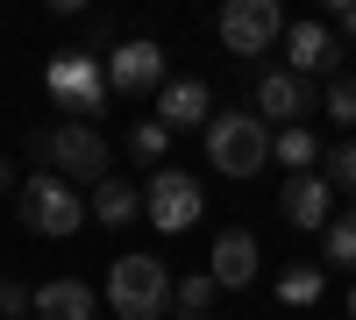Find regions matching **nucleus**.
Instances as JSON below:
<instances>
[{
	"mask_svg": "<svg viewBox=\"0 0 356 320\" xmlns=\"http://www.w3.org/2000/svg\"><path fill=\"white\" fill-rule=\"evenodd\" d=\"M207 164H214L221 178H257V171L271 164V128H264V114L214 107V121H207Z\"/></svg>",
	"mask_w": 356,
	"mask_h": 320,
	"instance_id": "1",
	"label": "nucleus"
},
{
	"mask_svg": "<svg viewBox=\"0 0 356 320\" xmlns=\"http://www.w3.org/2000/svg\"><path fill=\"white\" fill-rule=\"evenodd\" d=\"M107 306H114V320H164L171 313V271L157 256H114Z\"/></svg>",
	"mask_w": 356,
	"mask_h": 320,
	"instance_id": "2",
	"label": "nucleus"
},
{
	"mask_svg": "<svg viewBox=\"0 0 356 320\" xmlns=\"http://www.w3.org/2000/svg\"><path fill=\"white\" fill-rule=\"evenodd\" d=\"M15 207H22V228H36V235H50V242H65V235L86 228V199H79V185L57 178V171H29L22 192H15Z\"/></svg>",
	"mask_w": 356,
	"mask_h": 320,
	"instance_id": "3",
	"label": "nucleus"
},
{
	"mask_svg": "<svg viewBox=\"0 0 356 320\" xmlns=\"http://www.w3.org/2000/svg\"><path fill=\"white\" fill-rule=\"evenodd\" d=\"M36 157H50L65 185H100V178H114V171H107L114 150H107V135H100L93 121H57L50 135H36Z\"/></svg>",
	"mask_w": 356,
	"mask_h": 320,
	"instance_id": "4",
	"label": "nucleus"
},
{
	"mask_svg": "<svg viewBox=\"0 0 356 320\" xmlns=\"http://www.w3.org/2000/svg\"><path fill=\"white\" fill-rule=\"evenodd\" d=\"M214 36H221L228 57H264L285 36V15H278V0H228L221 22H214Z\"/></svg>",
	"mask_w": 356,
	"mask_h": 320,
	"instance_id": "5",
	"label": "nucleus"
},
{
	"mask_svg": "<svg viewBox=\"0 0 356 320\" xmlns=\"http://www.w3.org/2000/svg\"><path fill=\"white\" fill-rule=\"evenodd\" d=\"M200 207H207V192H200L193 171H150V185H143V214H150L164 235L200 228Z\"/></svg>",
	"mask_w": 356,
	"mask_h": 320,
	"instance_id": "6",
	"label": "nucleus"
},
{
	"mask_svg": "<svg viewBox=\"0 0 356 320\" xmlns=\"http://www.w3.org/2000/svg\"><path fill=\"white\" fill-rule=\"evenodd\" d=\"M43 85H50V100L65 107L72 121L100 114V57H93V50H57L50 71H43Z\"/></svg>",
	"mask_w": 356,
	"mask_h": 320,
	"instance_id": "7",
	"label": "nucleus"
},
{
	"mask_svg": "<svg viewBox=\"0 0 356 320\" xmlns=\"http://www.w3.org/2000/svg\"><path fill=\"white\" fill-rule=\"evenodd\" d=\"M157 85H164V43L129 36V43H114V50H107V93L143 100V93H157Z\"/></svg>",
	"mask_w": 356,
	"mask_h": 320,
	"instance_id": "8",
	"label": "nucleus"
},
{
	"mask_svg": "<svg viewBox=\"0 0 356 320\" xmlns=\"http://www.w3.org/2000/svg\"><path fill=\"white\" fill-rule=\"evenodd\" d=\"M335 65H342V43L328 36V22H292L285 28V71L292 78L314 85V71H335Z\"/></svg>",
	"mask_w": 356,
	"mask_h": 320,
	"instance_id": "9",
	"label": "nucleus"
},
{
	"mask_svg": "<svg viewBox=\"0 0 356 320\" xmlns=\"http://www.w3.org/2000/svg\"><path fill=\"white\" fill-rule=\"evenodd\" d=\"M157 121L178 135V128H207L214 121V93H207L200 78H164L157 85Z\"/></svg>",
	"mask_w": 356,
	"mask_h": 320,
	"instance_id": "10",
	"label": "nucleus"
},
{
	"mask_svg": "<svg viewBox=\"0 0 356 320\" xmlns=\"http://www.w3.org/2000/svg\"><path fill=\"white\" fill-rule=\"evenodd\" d=\"M207 278H214V292H235V285L257 278V235H250V228H221V235H214Z\"/></svg>",
	"mask_w": 356,
	"mask_h": 320,
	"instance_id": "11",
	"label": "nucleus"
},
{
	"mask_svg": "<svg viewBox=\"0 0 356 320\" xmlns=\"http://www.w3.org/2000/svg\"><path fill=\"white\" fill-rule=\"evenodd\" d=\"M257 107L271 114V121L300 128L307 114H314V85H307V78H292V71H264V78H257Z\"/></svg>",
	"mask_w": 356,
	"mask_h": 320,
	"instance_id": "12",
	"label": "nucleus"
},
{
	"mask_svg": "<svg viewBox=\"0 0 356 320\" xmlns=\"http://www.w3.org/2000/svg\"><path fill=\"white\" fill-rule=\"evenodd\" d=\"M278 207H285V221H292V228L321 235V228H328V178H321V171H300V178H285Z\"/></svg>",
	"mask_w": 356,
	"mask_h": 320,
	"instance_id": "13",
	"label": "nucleus"
},
{
	"mask_svg": "<svg viewBox=\"0 0 356 320\" xmlns=\"http://www.w3.org/2000/svg\"><path fill=\"white\" fill-rule=\"evenodd\" d=\"M36 313L43 320H93V285L50 278V285H36Z\"/></svg>",
	"mask_w": 356,
	"mask_h": 320,
	"instance_id": "14",
	"label": "nucleus"
},
{
	"mask_svg": "<svg viewBox=\"0 0 356 320\" xmlns=\"http://www.w3.org/2000/svg\"><path fill=\"white\" fill-rule=\"evenodd\" d=\"M86 214H100V228H129L136 214H143V192L129 185V178H100L93 185V207Z\"/></svg>",
	"mask_w": 356,
	"mask_h": 320,
	"instance_id": "15",
	"label": "nucleus"
},
{
	"mask_svg": "<svg viewBox=\"0 0 356 320\" xmlns=\"http://www.w3.org/2000/svg\"><path fill=\"white\" fill-rule=\"evenodd\" d=\"M271 157L292 171V178H300V171H314V164H321V135H314L307 121H300V128H278V135H271Z\"/></svg>",
	"mask_w": 356,
	"mask_h": 320,
	"instance_id": "16",
	"label": "nucleus"
},
{
	"mask_svg": "<svg viewBox=\"0 0 356 320\" xmlns=\"http://www.w3.org/2000/svg\"><path fill=\"white\" fill-rule=\"evenodd\" d=\"M321 285H328L321 264H285V271H278V299H285V306H314Z\"/></svg>",
	"mask_w": 356,
	"mask_h": 320,
	"instance_id": "17",
	"label": "nucleus"
},
{
	"mask_svg": "<svg viewBox=\"0 0 356 320\" xmlns=\"http://www.w3.org/2000/svg\"><path fill=\"white\" fill-rule=\"evenodd\" d=\"M164 150H171V128H164V121H136V128H129V157H136V164L164 171Z\"/></svg>",
	"mask_w": 356,
	"mask_h": 320,
	"instance_id": "18",
	"label": "nucleus"
},
{
	"mask_svg": "<svg viewBox=\"0 0 356 320\" xmlns=\"http://www.w3.org/2000/svg\"><path fill=\"white\" fill-rule=\"evenodd\" d=\"M321 235H328V264L356 271V207H349V214H328V228H321Z\"/></svg>",
	"mask_w": 356,
	"mask_h": 320,
	"instance_id": "19",
	"label": "nucleus"
},
{
	"mask_svg": "<svg viewBox=\"0 0 356 320\" xmlns=\"http://www.w3.org/2000/svg\"><path fill=\"white\" fill-rule=\"evenodd\" d=\"M36 313V285L29 278H0V320H29Z\"/></svg>",
	"mask_w": 356,
	"mask_h": 320,
	"instance_id": "20",
	"label": "nucleus"
},
{
	"mask_svg": "<svg viewBox=\"0 0 356 320\" xmlns=\"http://www.w3.org/2000/svg\"><path fill=\"white\" fill-rule=\"evenodd\" d=\"M328 121L356 128V78H328Z\"/></svg>",
	"mask_w": 356,
	"mask_h": 320,
	"instance_id": "21",
	"label": "nucleus"
},
{
	"mask_svg": "<svg viewBox=\"0 0 356 320\" xmlns=\"http://www.w3.org/2000/svg\"><path fill=\"white\" fill-rule=\"evenodd\" d=\"M328 185H349V192H356V142L328 150Z\"/></svg>",
	"mask_w": 356,
	"mask_h": 320,
	"instance_id": "22",
	"label": "nucleus"
},
{
	"mask_svg": "<svg viewBox=\"0 0 356 320\" xmlns=\"http://www.w3.org/2000/svg\"><path fill=\"white\" fill-rule=\"evenodd\" d=\"M335 28H342V36L356 43V0H335ZM342 36H335V43H342Z\"/></svg>",
	"mask_w": 356,
	"mask_h": 320,
	"instance_id": "23",
	"label": "nucleus"
},
{
	"mask_svg": "<svg viewBox=\"0 0 356 320\" xmlns=\"http://www.w3.org/2000/svg\"><path fill=\"white\" fill-rule=\"evenodd\" d=\"M8 185H15V164H8V157H0V192H8Z\"/></svg>",
	"mask_w": 356,
	"mask_h": 320,
	"instance_id": "24",
	"label": "nucleus"
},
{
	"mask_svg": "<svg viewBox=\"0 0 356 320\" xmlns=\"http://www.w3.org/2000/svg\"><path fill=\"white\" fill-rule=\"evenodd\" d=\"M349 320H356V285H349Z\"/></svg>",
	"mask_w": 356,
	"mask_h": 320,
	"instance_id": "25",
	"label": "nucleus"
},
{
	"mask_svg": "<svg viewBox=\"0 0 356 320\" xmlns=\"http://www.w3.org/2000/svg\"><path fill=\"white\" fill-rule=\"evenodd\" d=\"M93 320H100V313H93Z\"/></svg>",
	"mask_w": 356,
	"mask_h": 320,
	"instance_id": "26",
	"label": "nucleus"
}]
</instances>
